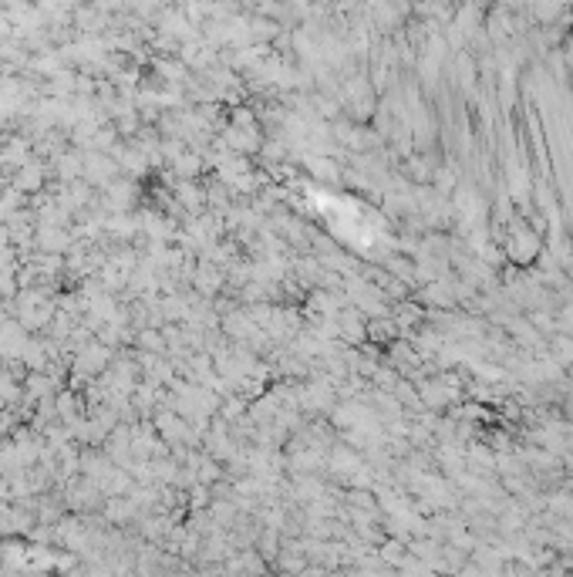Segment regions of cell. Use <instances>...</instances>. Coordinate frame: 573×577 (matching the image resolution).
<instances>
[{"label": "cell", "mask_w": 573, "mask_h": 577, "mask_svg": "<svg viewBox=\"0 0 573 577\" xmlns=\"http://www.w3.org/2000/svg\"><path fill=\"white\" fill-rule=\"evenodd\" d=\"M41 182H44V166H41V162H27V166H21V169H17L14 189L34 193V189H41Z\"/></svg>", "instance_id": "3957f363"}, {"label": "cell", "mask_w": 573, "mask_h": 577, "mask_svg": "<svg viewBox=\"0 0 573 577\" xmlns=\"http://www.w3.org/2000/svg\"><path fill=\"white\" fill-rule=\"evenodd\" d=\"M112 361V352L105 348V345H85L81 352H78V358H75V378H85V375H98L105 365Z\"/></svg>", "instance_id": "6da1fadb"}, {"label": "cell", "mask_w": 573, "mask_h": 577, "mask_svg": "<svg viewBox=\"0 0 573 577\" xmlns=\"http://www.w3.org/2000/svg\"><path fill=\"white\" fill-rule=\"evenodd\" d=\"M220 284H222L220 267L203 264L199 270H196V287H199V291H206V297H209V294H216V291H220Z\"/></svg>", "instance_id": "277c9868"}, {"label": "cell", "mask_w": 573, "mask_h": 577, "mask_svg": "<svg viewBox=\"0 0 573 577\" xmlns=\"http://www.w3.org/2000/svg\"><path fill=\"white\" fill-rule=\"evenodd\" d=\"M176 173L179 176H196V173H199V156H179Z\"/></svg>", "instance_id": "8992f818"}, {"label": "cell", "mask_w": 573, "mask_h": 577, "mask_svg": "<svg viewBox=\"0 0 573 577\" xmlns=\"http://www.w3.org/2000/svg\"><path fill=\"white\" fill-rule=\"evenodd\" d=\"M115 173H118V162H112L105 152H91V156H85V176H88L91 182H108Z\"/></svg>", "instance_id": "7a4b0ae2"}, {"label": "cell", "mask_w": 573, "mask_h": 577, "mask_svg": "<svg viewBox=\"0 0 573 577\" xmlns=\"http://www.w3.org/2000/svg\"><path fill=\"white\" fill-rule=\"evenodd\" d=\"M179 199H182L186 210H199V206L206 203V193H199L192 182H182V186H179Z\"/></svg>", "instance_id": "5b68a950"}]
</instances>
